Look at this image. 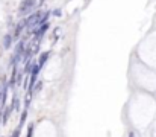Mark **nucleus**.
I'll return each instance as SVG.
<instances>
[{"mask_svg": "<svg viewBox=\"0 0 156 137\" xmlns=\"http://www.w3.org/2000/svg\"><path fill=\"white\" fill-rule=\"evenodd\" d=\"M129 137H135V133H130V134H129Z\"/></svg>", "mask_w": 156, "mask_h": 137, "instance_id": "nucleus-10", "label": "nucleus"}, {"mask_svg": "<svg viewBox=\"0 0 156 137\" xmlns=\"http://www.w3.org/2000/svg\"><path fill=\"white\" fill-rule=\"evenodd\" d=\"M11 41H12V37L9 35V34L3 37V47H5V49H9V47H11Z\"/></svg>", "mask_w": 156, "mask_h": 137, "instance_id": "nucleus-3", "label": "nucleus"}, {"mask_svg": "<svg viewBox=\"0 0 156 137\" xmlns=\"http://www.w3.org/2000/svg\"><path fill=\"white\" fill-rule=\"evenodd\" d=\"M15 78H17V68L14 67V72H12V76H11V81H9V82H11V85H14L15 82H17V81H15Z\"/></svg>", "mask_w": 156, "mask_h": 137, "instance_id": "nucleus-6", "label": "nucleus"}, {"mask_svg": "<svg viewBox=\"0 0 156 137\" xmlns=\"http://www.w3.org/2000/svg\"><path fill=\"white\" fill-rule=\"evenodd\" d=\"M32 129H33V125L30 123V125H29V131H28V137H32Z\"/></svg>", "mask_w": 156, "mask_h": 137, "instance_id": "nucleus-9", "label": "nucleus"}, {"mask_svg": "<svg viewBox=\"0 0 156 137\" xmlns=\"http://www.w3.org/2000/svg\"><path fill=\"white\" fill-rule=\"evenodd\" d=\"M24 26H26V20H24V22H21V23L17 26V29H15V32H14V38H17L20 34H21V29H23Z\"/></svg>", "mask_w": 156, "mask_h": 137, "instance_id": "nucleus-4", "label": "nucleus"}, {"mask_svg": "<svg viewBox=\"0 0 156 137\" xmlns=\"http://www.w3.org/2000/svg\"><path fill=\"white\" fill-rule=\"evenodd\" d=\"M26 116H28V110H24V111L21 113V120H20V122H21V123L24 122V119H26Z\"/></svg>", "mask_w": 156, "mask_h": 137, "instance_id": "nucleus-8", "label": "nucleus"}, {"mask_svg": "<svg viewBox=\"0 0 156 137\" xmlns=\"http://www.w3.org/2000/svg\"><path fill=\"white\" fill-rule=\"evenodd\" d=\"M0 94H2V90H0ZM0 101H2V99H0Z\"/></svg>", "mask_w": 156, "mask_h": 137, "instance_id": "nucleus-11", "label": "nucleus"}, {"mask_svg": "<svg viewBox=\"0 0 156 137\" xmlns=\"http://www.w3.org/2000/svg\"><path fill=\"white\" fill-rule=\"evenodd\" d=\"M41 12H37V14H33V15H30L28 20H26V26H33V24H38L39 23V20H41Z\"/></svg>", "mask_w": 156, "mask_h": 137, "instance_id": "nucleus-1", "label": "nucleus"}, {"mask_svg": "<svg viewBox=\"0 0 156 137\" xmlns=\"http://www.w3.org/2000/svg\"><path fill=\"white\" fill-rule=\"evenodd\" d=\"M50 57V53L49 52H44L43 55H41V57H39V63H38V66H44V63H46V61H47V58H49Z\"/></svg>", "mask_w": 156, "mask_h": 137, "instance_id": "nucleus-5", "label": "nucleus"}, {"mask_svg": "<svg viewBox=\"0 0 156 137\" xmlns=\"http://www.w3.org/2000/svg\"><path fill=\"white\" fill-rule=\"evenodd\" d=\"M35 2H37V0H23V2L20 3V11H21V12H24L26 9L32 8V6L35 5Z\"/></svg>", "mask_w": 156, "mask_h": 137, "instance_id": "nucleus-2", "label": "nucleus"}, {"mask_svg": "<svg viewBox=\"0 0 156 137\" xmlns=\"http://www.w3.org/2000/svg\"><path fill=\"white\" fill-rule=\"evenodd\" d=\"M12 108H14V110H18V99H14V101H12Z\"/></svg>", "mask_w": 156, "mask_h": 137, "instance_id": "nucleus-7", "label": "nucleus"}]
</instances>
